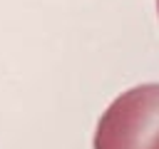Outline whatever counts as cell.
Returning a JSON list of instances; mask_svg holds the SVG:
<instances>
[{"mask_svg": "<svg viewBox=\"0 0 159 149\" xmlns=\"http://www.w3.org/2000/svg\"><path fill=\"white\" fill-rule=\"evenodd\" d=\"M94 149H159V82L122 92L102 112Z\"/></svg>", "mask_w": 159, "mask_h": 149, "instance_id": "6da1fadb", "label": "cell"}, {"mask_svg": "<svg viewBox=\"0 0 159 149\" xmlns=\"http://www.w3.org/2000/svg\"><path fill=\"white\" fill-rule=\"evenodd\" d=\"M157 12H159V0H157Z\"/></svg>", "mask_w": 159, "mask_h": 149, "instance_id": "7a4b0ae2", "label": "cell"}]
</instances>
